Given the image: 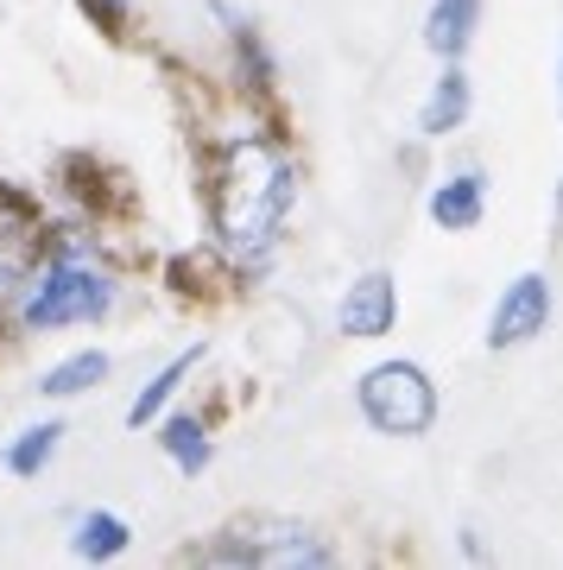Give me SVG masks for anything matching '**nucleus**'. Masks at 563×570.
I'll use <instances>...</instances> for the list:
<instances>
[{
  "label": "nucleus",
  "instance_id": "f257e3e1",
  "mask_svg": "<svg viewBox=\"0 0 563 570\" xmlns=\"http://www.w3.org/2000/svg\"><path fill=\"white\" fill-rule=\"evenodd\" d=\"M298 197V171L273 140H235L216 171V235L235 261L273 254L285 216Z\"/></svg>",
  "mask_w": 563,
  "mask_h": 570
},
{
  "label": "nucleus",
  "instance_id": "f03ea898",
  "mask_svg": "<svg viewBox=\"0 0 563 570\" xmlns=\"http://www.w3.org/2000/svg\"><path fill=\"white\" fill-rule=\"evenodd\" d=\"M115 305V279L101 273L96 254H82L77 242L58 247L51 261L26 279L20 292V317L26 330H58V324H82V317H101Z\"/></svg>",
  "mask_w": 563,
  "mask_h": 570
},
{
  "label": "nucleus",
  "instance_id": "7ed1b4c3",
  "mask_svg": "<svg viewBox=\"0 0 563 570\" xmlns=\"http://www.w3.org/2000/svg\"><path fill=\"white\" fill-rule=\"evenodd\" d=\"M362 412L381 431H393V438H418L437 419V387L412 362H381L362 374Z\"/></svg>",
  "mask_w": 563,
  "mask_h": 570
},
{
  "label": "nucleus",
  "instance_id": "20e7f679",
  "mask_svg": "<svg viewBox=\"0 0 563 570\" xmlns=\"http://www.w3.org/2000/svg\"><path fill=\"white\" fill-rule=\"evenodd\" d=\"M32 261H39V216L26 209V197L0 190V298L32 279Z\"/></svg>",
  "mask_w": 563,
  "mask_h": 570
},
{
  "label": "nucleus",
  "instance_id": "39448f33",
  "mask_svg": "<svg viewBox=\"0 0 563 570\" xmlns=\"http://www.w3.org/2000/svg\"><path fill=\"white\" fill-rule=\"evenodd\" d=\"M544 317H551V285L539 273H520V279L506 285V298L494 305V324H487V343L494 348H513L525 336H539Z\"/></svg>",
  "mask_w": 563,
  "mask_h": 570
},
{
  "label": "nucleus",
  "instance_id": "423d86ee",
  "mask_svg": "<svg viewBox=\"0 0 563 570\" xmlns=\"http://www.w3.org/2000/svg\"><path fill=\"white\" fill-rule=\"evenodd\" d=\"M254 539H241L235 532V546H228V558H241V564H329L336 551L317 546L304 527H247Z\"/></svg>",
  "mask_w": 563,
  "mask_h": 570
},
{
  "label": "nucleus",
  "instance_id": "0eeeda50",
  "mask_svg": "<svg viewBox=\"0 0 563 570\" xmlns=\"http://www.w3.org/2000/svg\"><path fill=\"white\" fill-rule=\"evenodd\" d=\"M343 330L348 336H386L393 330V317H399V292H393V279L386 273H367V279H355L343 292Z\"/></svg>",
  "mask_w": 563,
  "mask_h": 570
},
{
  "label": "nucleus",
  "instance_id": "6e6552de",
  "mask_svg": "<svg viewBox=\"0 0 563 570\" xmlns=\"http://www.w3.org/2000/svg\"><path fill=\"white\" fill-rule=\"evenodd\" d=\"M475 13H482V0H437V7H431V26H424L431 51L456 58V51L475 39Z\"/></svg>",
  "mask_w": 563,
  "mask_h": 570
},
{
  "label": "nucleus",
  "instance_id": "1a4fd4ad",
  "mask_svg": "<svg viewBox=\"0 0 563 570\" xmlns=\"http://www.w3.org/2000/svg\"><path fill=\"white\" fill-rule=\"evenodd\" d=\"M431 216H437L443 228H475L482 223V178H475V171L450 178L437 197H431Z\"/></svg>",
  "mask_w": 563,
  "mask_h": 570
},
{
  "label": "nucleus",
  "instance_id": "9d476101",
  "mask_svg": "<svg viewBox=\"0 0 563 570\" xmlns=\"http://www.w3.org/2000/svg\"><path fill=\"white\" fill-rule=\"evenodd\" d=\"M468 115V77L463 70H443V82L431 89V102H424V134H450V127H463Z\"/></svg>",
  "mask_w": 563,
  "mask_h": 570
},
{
  "label": "nucleus",
  "instance_id": "9b49d317",
  "mask_svg": "<svg viewBox=\"0 0 563 570\" xmlns=\"http://www.w3.org/2000/svg\"><path fill=\"white\" fill-rule=\"evenodd\" d=\"M127 539H134V532H127L121 513H82L70 546H77V558H121Z\"/></svg>",
  "mask_w": 563,
  "mask_h": 570
},
{
  "label": "nucleus",
  "instance_id": "f8f14e48",
  "mask_svg": "<svg viewBox=\"0 0 563 570\" xmlns=\"http://www.w3.org/2000/svg\"><path fill=\"white\" fill-rule=\"evenodd\" d=\"M101 374H108V355H101V348H82V355H70V362H58V367H51V374H45L39 387L51 393V400H70V393L96 387Z\"/></svg>",
  "mask_w": 563,
  "mask_h": 570
},
{
  "label": "nucleus",
  "instance_id": "ddd939ff",
  "mask_svg": "<svg viewBox=\"0 0 563 570\" xmlns=\"http://www.w3.org/2000/svg\"><path fill=\"white\" fill-rule=\"evenodd\" d=\"M58 444H63V425L20 431V438H13V450H7V469H13V475H39V469L58 456Z\"/></svg>",
  "mask_w": 563,
  "mask_h": 570
},
{
  "label": "nucleus",
  "instance_id": "4468645a",
  "mask_svg": "<svg viewBox=\"0 0 563 570\" xmlns=\"http://www.w3.org/2000/svg\"><path fill=\"white\" fill-rule=\"evenodd\" d=\"M190 367H197V348H190V355H178V362H165L159 374H152V387L134 400V412H127V419H134V425H152V419H159V406L184 387V374H190Z\"/></svg>",
  "mask_w": 563,
  "mask_h": 570
},
{
  "label": "nucleus",
  "instance_id": "2eb2a0df",
  "mask_svg": "<svg viewBox=\"0 0 563 570\" xmlns=\"http://www.w3.org/2000/svg\"><path fill=\"white\" fill-rule=\"evenodd\" d=\"M165 450H171V463H178V469H203V463H209V438H203L197 419H171V425H165Z\"/></svg>",
  "mask_w": 563,
  "mask_h": 570
},
{
  "label": "nucleus",
  "instance_id": "dca6fc26",
  "mask_svg": "<svg viewBox=\"0 0 563 570\" xmlns=\"http://www.w3.org/2000/svg\"><path fill=\"white\" fill-rule=\"evenodd\" d=\"M89 7V20L101 26V32H121L127 26V0H82Z\"/></svg>",
  "mask_w": 563,
  "mask_h": 570
}]
</instances>
